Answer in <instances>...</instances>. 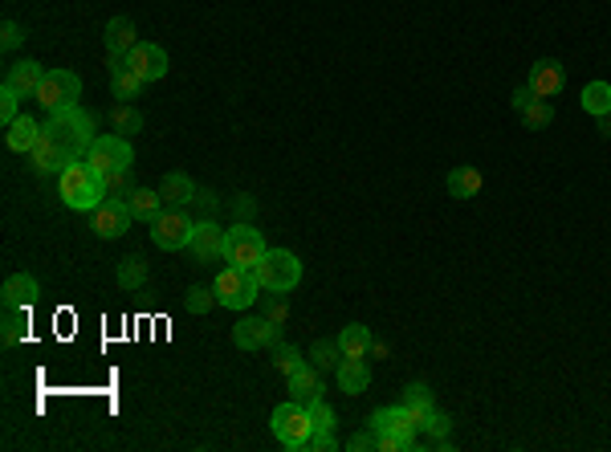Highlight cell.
Segmentation results:
<instances>
[{
  "instance_id": "1",
  "label": "cell",
  "mask_w": 611,
  "mask_h": 452,
  "mask_svg": "<svg viewBox=\"0 0 611 452\" xmlns=\"http://www.w3.org/2000/svg\"><path fill=\"white\" fill-rule=\"evenodd\" d=\"M57 196L74 213H94L107 200V176L90 168V160H70L65 171L57 176Z\"/></svg>"
},
{
  "instance_id": "2",
  "label": "cell",
  "mask_w": 611,
  "mask_h": 452,
  "mask_svg": "<svg viewBox=\"0 0 611 452\" xmlns=\"http://www.w3.org/2000/svg\"><path fill=\"white\" fill-rule=\"evenodd\" d=\"M41 126L54 135V143L65 151V160H86L90 143L98 139V135H90L94 131V115H86L78 102L74 107H54Z\"/></svg>"
},
{
  "instance_id": "3",
  "label": "cell",
  "mask_w": 611,
  "mask_h": 452,
  "mask_svg": "<svg viewBox=\"0 0 611 452\" xmlns=\"http://www.w3.org/2000/svg\"><path fill=\"white\" fill-rule=\"evenodd\" d=\"M269 428H274L277 444H285L290 452L298 448H310V436H314V420H310V408L290 399V404H277L274 416H269Z\"/></svg>"
},
{
  "instance_id": "4",
  "label": "cell",
  "mask_w": 611,
  "mask_h": 452,
  "mask_svg": "<svg viewBox=\"0 0 611 452\" xmlns=\"http://www.w3.org/2000/svg\"><path fill=\"white\" fill-rule=\"evenodd\" d=\"M213 293L224 310H249L253 301L261 298V282L253 269H237V265H224L213 282Z\"/></svg>"
},
{
  "instance_id": "5",
  "label": "cell",
  "mask_w": 611,
  "mask_h": 452,
  "mask_svg": "<svg viewBox=\"0 0 611 452\" xmlns=\"http://www.w3.org/2000/svg\"><path fill=\"white\" fill-rule=\"evenodd\" d=\"M266 253H269L266 237H261V229H253L249 221H237L232 229H224V265L257 269Z\"/></svg>"
},
{
  "instance_id": "6",
  "label": "cell",
  "mask_w": 611,
  "mask_h": 452,
  "mask_svg": "<svg viewBox=\"0 0 611 452\" xmlns=\"http://www.w3.org/2000/svg\"><path fill=\"white\" fill-rule=\"evenodd\" d=\"M253 274H257V282L266 293H290L293 285L301 282V261L293 257L290 248H269Z\"/></svg>"
},
{
  "instance_id": "7",
  "label": "cell",
  "mask_w": 611,
  "mask_h": 452,
  "mask_svg": "<svg viewBox=\"0 0 611 452\" xmlns=\"http://www.w3.org/2000/svg\"><path fill=\"white\" fill-rule=\"evenodd\" d=\"M86 160H90V168L102 171V176H110V171H131L135 147L127 143V135H98V139L90 143Z\"/></svg>"
},
{
  "instance_id": "8",
  "label": "cell",
  "mask_w": 611,
  "mask_h": 452,
  "mask_svg": "<svg viewBox=\"0 0 611 452\" xmlns=\"http://www.w3.org/2000/svg\"><path fill=\"white\" fill-rule=\"evenodd\" d=\"M192 229L196 221L184 213V208H163L155 221H151V240H155V248H163V253H176V248H188V240H192Z\"/></svg>"
},
{
  "instance_id": "9",
  "label": "cell",
  "mask_w": 611,
  "mask_h": 452,
  "mask_svg": "<svg viewBox=\"0 0 611 452\" xmlns=\"http://www.w3.org/2000/svg\"><path fill=\"white\" fill-rule=\"evenodd\" d=\"M82 98V78L74 70H45V82L41 90H37V102H41L45 110L54 107H74Z\"/></svg>"
},
{
  "instance_id": "10",
  "label": "cell",
  "mask_w": 611,
  "mask_h": 452,
  "mask_svg": "<svg viewBox=\"0 0 611 452\" xmlns=\"http://www.w3.org/2000/svg\"><path fill=\"white\" fill-rule=\"evenodd\" d=\"M232 343L240 351H266V346H277L282 343V322L266 318V314H253V318H240L232 326Z\"/></svg>"
},
{
  "instance_id": "11",
  "label": "cell",
  "mask_w": 611,
  "mask_h": 452,
  "mask_svg": "<svg viewBox=\"0 0 611 452\" xmlns=\"http://www.w3.org/2000/svg\"><path fill=\"white\" fill-rule=\"evenodd\" d=\"M131 221H135L131 204H127V200H118V196H107V200L90 213V229H94L102 240H118L127 229H131Z\"/></svg>"
},
{
  "instance_id": "12",
  "label": "cell",
  "mask_w": 611,
  "mask_h": 452,
  "mask_svg": "<svg viewBox=\"0 0 611 452\" xmlns=\"http://www.w3.org/2000/svg\"><path fill=\"white\" fill-rule=\"evenodd\" d=\"M188 248H192L196 265H216V261H224V229L213 216H204V221H196Z\"/></svg>"
},
{
  "instance_id": "13",
  "label": "cell",
  "mask_w": 611,
  "mask_h": 452,
  "mask_svg": "<svg viewBox=\"0 0 611 452\" xmlns=\"http://www.w3.org/2000/svg\"><path fill=\"white\" fill-rule=\"evenodd\" d=\"M127 70H135L143 82L168 78V70H171L168 49H163V45H155V41H139L131 54H127Z\"/></svg>"
},
{
  "instance_id": "14",
  "label": "cell",
  "mask_w": 611,
  "mask_h": 452,
  "mask_svg": "<svg viewBox=\"0 0 611 452\" xmlns=\"http://www.w3.org/2000/svg\"><path fill=\"white\" fill-rule=\"evenodd\" d=\"M0 298H4V310H29L41 298V282L33 274H9L0 285Z\"/></svg>"
},
{
  "instance_id": "15",
  "label": "cell",
  "mask_w": 611,
  "mask_h": 452,
  "mask_svg": "<svg viewBox=\"0 0 611 452\" xmlns=\"http://www.w3.org/2000/svg\"><path fill=\"white\" fill-rule=\"evenodd\" d=\"M526 86L534 90V98H554L558 90L567 86V70H563L554 57H542V62L530 65V78H526Z\"/></svg>"
},
{
  "instance_id": "16",
  "label": "cell",
  "mask_w": 611,
  "mask_h": 452,
  "mask_svg": "<svg viewBox=\"0 0 611 452\" xmlns=\"http://www.w3.org/2000/svg\"><path fill=\"white\" fill-rule=\"evenodd\" d=\"M102 41H107V57H110V62H127V54L139 45V37H135V21L131 17H110Z\"/></svg>"
},
{
  "instance_id": "17",
  "label": "cell",
  "mask_w": 611,
  "mask_h": 452,
  "mask_svg": "<svg viewBox=\"0 0 611 452\" xmlns=\"http://www.w3.org/2000/svg\"><path fill=\"white\" fill-rule=\"evenodd\" d=\"M371 428H375V432H396V436H404V440H412V444H416V432H420L407 404H399V408L371 412Z\"/></svg>"
},
{
  "instance_id": "18",
  "label": "cell",
  "mask_w": 611,
  "mask_h": 452,
  "mask_svg": "<svg viewBox=\"0 0 611 452\" xmlns=\"http://www.w3.org/2000/svg\"><path fill=\"white\" fill-rule=\"evenodd\" d=\"M41 82H45V65L33 62V57H25V62H13L9 74H4V86H13L21 98H37Z\"/></svg>"
},
{
  "instance_id": "19",
  "label": "cell",
  "mask_w": 611,
  "mask_h": 452,
  "mask_svg": "<svg viewBox=\"0 0 611 452\" xmlns=\"http://www.w3.org/2000/svg\"><path fill=\"white\" fill-rule=\"evenodd\" d=\"M29 160H33V168L41 171V176H62V171H65V163H70V160H65V151L57 147V143H54V135H49V131H41V139H37V147L29 151Z\"/></svg>"
},
{
  "instance_id": "20",
  "label": "cell",
  "mask_w": 611,
  "mask_h": 452,
  "mask_svg": "<svg viewBox=\"0 0 611 452\" xmlns=\"http://www.w3.org/2000/svg\"><path fill=\"white\" fill-rule=\"evenodd\" d=\"M338 375V391L343 396H363L367 387H371V367H367V359H343V363L335 367Z\"/></svg>"
},
{
  "instance_id": "21",
  "label": "cell",
  "mask_w": 611,
  "mask_h": 452,
  "mask_svg": "<svg viewBox=\"0 0 611 452\" xmlns=\"http://www.w3.org/2000/svg\"><path fill=\"white\" fill-rule=\"evenodd\" d=\"M285 383H290V399H298V404H314V399H322V371L314 363H301Z\"/></svg>"
},
{
  "instance_id": "22",
  "label": "cell",
  "mask_w": 611,
  "mask_h": 452,
  "mask_svg": "<svg viewBox=\"0 0 611 452\" xmlns=\"http://www.w3.org/2000/svg\"><path fill=\"white\" fill-rule=\"evenodd\" d=\"M41 131H45V126L37 123V118L21 115L17 123L4 126V143H9V151H17V155H29V151L37 147V139H41Z\"/></svg>"
},
{
  "instance_id": "23",
  "label": "cell",
  "mask_w": 611,
  "mask_h": 452,
  "mask_svg": "<svg viewBox=\"0 0 611 452\" xmlns=\"http://www.w3.org/2000/svg\"><path fill=\"white\" fill-rule=\"evenodd\" d=\"M127 204H131V213H135V221H143V224H151L155 216L168 208V200H163V192H155V187H135L131 196H127Z\"/></svg>"
},
{
  "instance_id": "24",
  "label": "cell",
  "mask_w": 611,
  "mask_h": 452,
  "mask_svg": "<svg viewBox=\"0 0 611 452\" xmlns=\"http://www.w3.org/2000/svg\"><path fill=\"white\" fill-rule=\"evenodd\" d=\"M160 192H163V200H168L171 208H192V200H196V192H200V187H196L184 171H168V176H163V184H160Z\"/></svg>"
},
{
  "instance_id": "25",
  "label": "cell",
  "mask_w": 611,
  "mask_h": 452,
  "mask_svg": "<svg viewBox=\"0 0 611 452\" xmlns=\"http://www.w3.org/2000/svg\"><path fill=\"white\" fill-rule=\"evenodd\" d=\"M371 330L363 326V322H351V326L338 330V346H343V359H367V351H371Z\"/></svg>"
},
{
  "instance_id": "26",
  "label": "cell",
  "mask_w": 611,
  "mask_h": 452,
  "mask_svg": "<svg viewBox=\"0 0 611 452\" xmlns=\"http://www.w3.org/2000/svg\"><path fill=\"white\" fill-rule=\"evenodd\" d=\"M143 86H147V82H143L135 70H127V62H110V90H115L118 102H131V98H139Z\"/></svg>"
},
{
  "instance_id": "27",
  "label": "cell",
  "mask_w": 611,
  "mask_h": 452,
  "mask_svg": "<svg viewBox=\"0 0 611 452\" xmlns=\"http://www.w3.org/2000/svg\"><path fill=\"white\" fill-rule=\"evenodd\" d=\"M481 192V171L477 168H452L449 171V196L452 200H473Z\"/></svg>"
},
{
  "instance_id": "28",
  "label": "cell",
  "mask_w": 611,
  "mask_h": 452,
  "mask_svg": "<svg viewBox=\"0 0 611 452\" xmlns=\"http://www.w3.org/2000/svg\"><path fill=\"white\" fill-rule=\"evenodd\" d=\"M115 277H118V285H123L127 293H131V290H143V285H147V261H143V253H131V257L118 261Z\"/></svg>"
},
{
  "instance_id": "29",
  "label": "cell",
  "mask_w": 611,
  "mask_h": 452,
  "mask_svg": "<svg viewBox=\"0 0 611 452\" xmlns=\"http://www.w3.org/2000/svg\"><path fill=\"white\" fill-rule=\"evenodd\" d=\"M579 107L587 115H611V82H587L583 86V98H579Z\"/></svg>"
},
{
  "instance_id": "30",
  "label": "cell",
  "mask_w": 611,
  "mask_h": 452,
  "mask_svg": "<svg viewBox=\"0 0 611 452\" xmlns=\"http://www.w3.org/2000/svg\"><path fill=\"white\" fill-rule=\"evenodd\" d=\"M310 363L319 367V371H335V367L343 363V346H338V338H319V343L310 346Z\"/></svg>"
},
{
  "instance_id": "31",
  "label": "cell",
  "mask_w": 611,
  "mask_h": 452,
  "mask_svg": "<svg viewBox=\"0 0 611 452\" xmlns=\"http://www.w3.org/2000/svg\"><path fill=\"white\" fill-rule=\"evenodd\" d=\"M29 330V310H4V330H0V343L17 346Z\"/></svg>"
},
{
  "instance_id": "32",
  "label": "cell",
  "mask_w": 611,
  "mask_h": 452,
  "mask_svg": "<svg viewBox=\"0 0 611 452\" xmlns=\"http://www.w3.org/2000/svg\"><path fill=\"white\" fill-rule=\"evenodd\" d=\"M110 123H115V131L135 135V131H143V110H135L131 102H118V107L110 110Z\"/></svg>"
},
{
  "instance_id": "33",
  "label": "cell",
  "mask_w": 611,
  "mask_h": 452,
  "mask_svg": "<svg viewBox=\"0 0 611 452\" xmlns=\"http://www.w3.org/2000/svg\"><path fill=\"white\" fill-rule=\"evenodd\" d=\"M301 363H306V359H301L298 346H290V343H277V346H274V367H277V375H285V379H290V375L298 371Z\"/></svg>"
},
{
  "instance_id": "34",
  "label": "cell",
  "mask_w": 611,
  "mask_h": 452,
  "mask_svg": "<svg viewBox=\"0 0 611 452\" xmlns=\"http://www.w3.org/2000/svg\"><path fill=\"white\" fill-rule=\"evenodd\" d=\"M522 123L530 126V131H542V126L554 123V107H550L546 98H538V102H530V107L522 110Z\"/></svg>"
},
{
  "instance_id": "35",
  "label": "cell",
  "mask_w": 611,
  "mask_h": 452,
  "mask_svg": "<svg viewBox=\"0 0 611 452\" xmlns=\"http://www.w3.org/2000/svg\"><path fill=\"white\" fill-rule=\"evenodd\" d=\"M213 306H216V293L204 290V285H192V290L184 293V310L188 314H208Z\"/></svg>"
},
{
  "instance_id": "36",
  "label": "cell",
  "mask_w": 611,
  "mask_h": 452,
  "mask_svg": "<svg viewBox=\"0 0 611 452\" xmlns=\"http://www.w3.org/2000/svg\"><path fill=\"white\" fill-rule=\"evenodd\" d=\"M306 408H310L314 432H335L338 428V416H335V408H330L327 399H314V404H306Z\"/></svg>"
},
{
  "instance_id": "37",
  "label": "cell",
  "mask_w": 611,
  "mask_h": 452,
  "mask_svg": "<svg viewBox=\"0 0 611 452\" xmlns=\"http://www.w3.org/2000/svg\"><path fill=\"white\" fill-rule=\"evenodd\" d=\"M21 118V94L13 86H0V123L9 126Z\"/></svg>"
},
{
  "instance_id": "38",
  "label": "cell",
  "mask_w": 611,
  "mask_h": 452,
  "mask_svg": "<svg viewBox=\"0 0 611 452\" xmlns=\"http://www.w3.org/2000/svg\"><path fill=\"white\" fill-rule=\"evenodd\" d=\"M424 432H432V440H436V448H444L449 444V432H452V424H449V416L444 412H428V420H424Z\"/></svg>"
},
{
  "instance_id": "39",
  "label": "cell",
  "mask_w": 611,
  "mask_h": 452,
  "mask_svg": "<svg viewBox=\"0 0 611 452\" xmlns=\"http://www.w3.org/2000/svg\"><path fill=\"white\" fill-rule=\"evenodd\" d=\"M404 404H407V408H436L432 391H428L424 383H407V387H404Z\"/></svg>"
},
{
  "instance_id": "40",
  "label": "cell",
  "mask_w": 611,
  "mask_h": 452,
  "mask_svg": "<svg viewBox=\"0 0 611 452\" xmlns=\"http://www.w3.org/2000/svg\"><path fill=\"white\" fill-rule=\"evenodd\" d=\"M131 192H135L131 171H110V176H107V196H118V200H127Z\"/></svg>"
},
{
  "instance_id": "41",
  "label": "cell",
  "mask_w": 611,
  "mask_h": 452,
  "mask_svg": "<svg viewBox=\"0 0 611 452\" xmlns=\"http://www.w3.org/2000/svg\"><path fill=\"white\" fill-rule=\"evenodd\" d=\"M25 37H29V33L17 25V21H4V25H0V45H4V54H13V49H17Z\"/></svg>"
},
{
  "instance_id": "42",
  "label": "cell",
  "mask_w": 611,
  "mask_h": 452,
  "mask_svg": "<svg viewBox=\"0 0 611 452\" xmlns=\"http://www.w3.org/2000/svg\"><path fill=\"white\" fill-rule=\"evenodd\" d=\"M285 314H290V306H285V293H274V298H269V306H266V318L285 322Z\"/></svg>"
},
{
  "instance_id": "43",
  "label": "cell",
  "mask_w": 611,
  "mask_h": 452,
  "mask_svg": "<svg viewBox=\"0 0 611 452\" xmlns=\"http://www.w3.org/2000/svg\"><path fill=\"white\" fill-rule=\"evenodd\" d=\"M232 208H237V221H249V216L257 213V200H253V196H245V192H240L237 200H232Z\"/></svg>"
},
{
  "instance_id": "44",
  "label": "cell",
  "mask_w": 611,
  "mask_h": 452,
  "mask_svg": "<svg viewBox=\"0 0 611 452\" xmlns=\"http://www.w3.org/2000/svg\"><path fill=\"white\" fill-rule=\"evenodd\" d=\"M310 448H314V452H330V448H338L335 432H314V436H310Z\"/></svg>"
},
{
  "instance_id": "45",
  "label": "cell",
  "mask_w": 611,
  "mask_h": 452,
  "mask_svg": "<svg viewBox=\"0 0 611 452\" xmlns=\"http://www.w3.org/2000/svg\"><path fill=\"white\" fill-rule=\"evenodd\" d=\"M510 102H514V110L522 115V110L530 107V102H538V98H534V90H530V86H522V90H514V98H510Z\"/></svg>"
},
{
  "instance_id": "46",
  "label": "cell",
  "mask_w": 611,
  "mask_h": 452,
  "mask_svg": "<svg viewBox=\"0 0 611 452\" xmlns=\"http://www.w3.org/2000/svg\"><path fill=\"white\" fill-rule=\"evenodd\" d=\"M351 448H354V452H367V448H375V428H371V432H359V436H351Z\"/></svg>"
},
{
  "instance_id": "47",
  "label": "cell",
  "mask_w": 611,
  "mask_h": 452,
  "mask_svg": "<svg viewBox=\"0 0 611 452\" xmlns=\"http://www.w3.org/2000/svg\"><path fill=\"white\" fill-rule=\"evenodd\" d=\"M192 208H200V213H204V216H208V213H213V208H216V200H213V192H196V200H192Z\"/></svg>"
},
{
  "instance_id": "48",
  "label": "cell",
  "mask_w": 611,
  "mask_h": 452,
  "mask_svg": "<svg viewBox=\"0 0 611 452\" xmlns=\"http://www.w3.org/2000/svg\"><path fill=\"white\" fill-rule=\"evenodd\" d=\"M595 123H599V135H603V139H611V115H599Z\"/></svg>"
}]
</instances>
